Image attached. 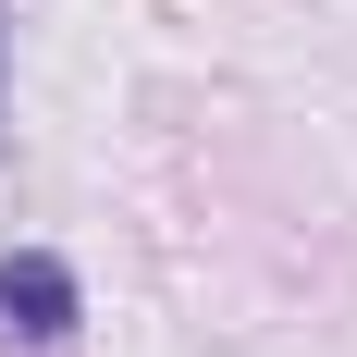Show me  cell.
Instances as JSON below:
<instances>
[{
	"mask_svg": "<svg viewBox=\"0 0 357 357\" xmlns=\"http://www.w3.org/2000/svg\"><path fill=\"white\" fill-rule=\"evenodd\" d=\"M0 99H13V25H0Z\"/></svg>",
	"mask_w": 357,
	"mask_h": 357,
	"instance_id": "cell-2",
	"label": "cell"
},
{
	"mask_svg": "<svg viewBox=\"0 0 357 357\" xmlns=\"http://www.w3.org/2000/svg\"><path fill=\"white\" fill-rule=\"evenodd\" d=\"M74 321H86V284H74L62 247H13L0 259V333L13 345H74Z\"/></svg>",
	"mask_w": 357,
	"mask_h": 357,
	"instance_id": "cell-1",
	"label": "cell"
}]
</instances>
